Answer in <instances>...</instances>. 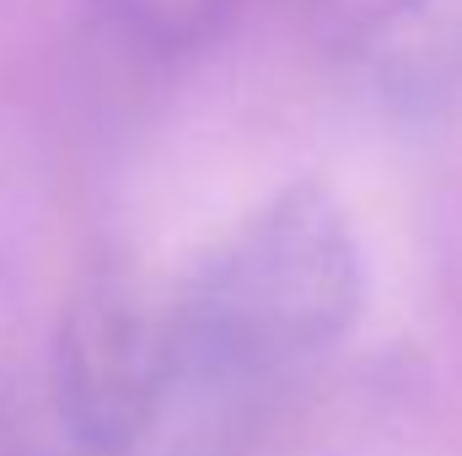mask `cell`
<instances>
[{
  "mask_svg": "<svg viewBox=\"0 0 462 456\" xmlns=\"http://www.w3.org/2000/svg\"><path fill=\"white\" fill-rule=\"evenodd\" d=\"M365 258L323 183H291L199 258L167 306L183 381L253 387L328 354L360 317Z\"/></svg>",
  "mask_w": 462,
  "mask_h": 456,
  "instance_id": "1",
  "label": "cell"
},
{
  "mask_svg": "<svg viewBox=\"0 0 462 456\" xmlns=\"http://www.w3.org/2000/svg\"><path fill=\"white\" fill-rule=\"evenodd\" d=\"M178 381L183 365L167 312L140 306V296L118 285H92L65 312L54 339V414L76 451H134L156 430Z\"/></svg>",
  "mask_w": 462,
  "mask_h": 456,
  "instance_id": "2",
  "label": "cell"
},
{
  "mask_svg": "<svg viewBox=\"0 0 462 456\" xmlns=\"http://www.w3.org/2000/svg\"><path fill=\"white\" fill-rule=\"evenodd\" d=\"M355 65L365 92L398 118H430L462 92V0H376Z\"/></svg>",
  "mask_w": 462,
  "mask_h": 456,
  "instance_id": "3",
  "label": "cell"
},
{
  "mask_svg": "<svg viewBox=\"0 0 462 456\" xmlns=\"http://www.w3.org/2000/svg\"><path fill=\"white\" fill-rule=\"evenodd\" d=\"M108 27L151 59H183L221 38L236 0H97Z\"/></svg>",
  "mask_w": 462,
  "mask_h": 456,
  "instance_id": "4",
  "label": "cell"
}]
</instances>
